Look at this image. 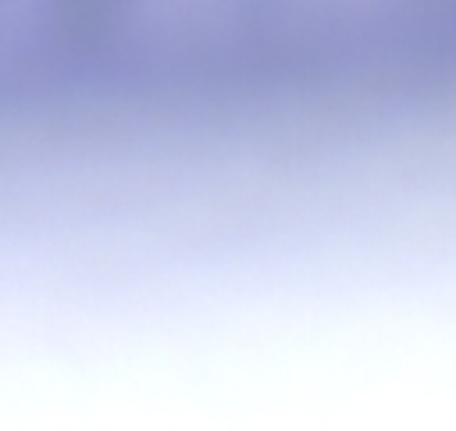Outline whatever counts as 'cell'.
<instances>
[]
</instances>
